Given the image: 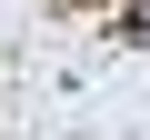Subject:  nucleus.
<instances>
[{"label":"nucleus","mask_w":150,"mask_h":140,"mask_svg":"<svg viewBox=\"0 0 150 140\" xmlns=\"http://www.w3.org/2000/svg\"><path fill=\"white\" fill-rule=\"evenodd\" d=\"M130 40H150V0H130Z\"/></svg>","instance_id":"f257e3e1"}]
</instances>
